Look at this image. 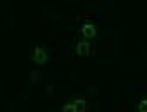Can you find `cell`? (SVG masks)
Wrapping results in <instances>:
<instances>
[{
    "instance_id": "obj_4",
    "label": "cell",
    "mask_w": 147,
    "mask_h": 112,
    "mask_svg": "<svg viewBox=\"0 0 147 112\" xmlns=\"http://www.w3.org/2000/svg\"><path fill=\"white\" fill-rule=\"evenodd\" d=\"M75 107L78 109V112H85V109H87V103H85V100H82V98L75 100Z\"/></svg>"
},
{
    "instance_id": "obj_3",
    "label": "cell",
    "mask_w": 147,
    "mask_h": 112,
    "mask_svg": "<svg viewBox=\"0 0 147 112\" xmlns=\"http://www.w3.org/2000/svg\"><path fill=\"white\" fill-rule=\"evenodd\" d=\"M75 52H76L78 57H85V55H89V54H90V43L87 41V39L78 41V43L75 45Z\"/></svg>"
},
{
    "instance_id": "obj_5",
    "label": "cell",
    "mask_w": 147,
    "mask_h": 112,
    "mask_svg": "<svg viewBox=\"0 0 147 112\" xmlns=\"http://www.w3.org/2000/svg\"><path fill=\"white\" fill-rule=\"evenodd\" d=\"M60 112H78V109L75 107V103H66L64 107H62Z\"/></svg>"
},
{
    "instance_id": "obj_1",
    "label": "cell",
    "mask_w": 147,
    "mask_h": 112,
    "mask_svg": "<svg viewBox=\"0 0 147 112\" xmlns=\"http://www.w3.org/2000/svg\"><path fill=\"white\" fill-rule=\"evenodd\" d=\"M32 60H34L37 66L46 64V60H48L46 50H45V48H41V46H36V48H34V52H32Z\"/></svg>"
},
{
    "instance_id": "obj_2",
    "label": "cell",
    "mask_w": 147,
    "mask_h": 112,
    "mask_svg": "<svg viewBox=\"0 0 147 112\" xmlns=\"http://www.w3.org/2000/svg\"><path fill=\"white\" fill-rule=\"evenodd\" d=\"M96 34H98V29H96V25H94L92 22H85L82 25V36L87 39H92V37H96Z\"/></svg>"
},
{
    "instance_id": "obj_6",
    "label": "cell",
    "mask_w": 147,
    "mask_h": 112,
    "mask_svg": "<svg viewBox=\"0 0 147 112\" xmlns=\"http://www.w3.org/2000/svg\"><path fill=\"white\" fill-rule=\"evenodd\" d=\"M136 110H138V112H147V100H140Z\"/></svg>"
}]
</instances>
